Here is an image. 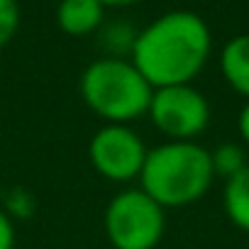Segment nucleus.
Here are the masks:
<instances>
[{"label": "nucleus", "instance_id": "f257e3e1", "mask_svg": "<svg viewBox=\"0 0 249 249\" xmlns=\"http://www.w3.org/2000/svg\"><path fill=\"white\" fill-rule=\"evenodd\" d=\"M213 52L208 22L191 10H171L137 32L130 61L152 88L193 83Z\"/></svg>", "mask_w": 249, "mask_h": 249}, {"label": "nucleus", "instance_id": "f03ea898", "mask_svg": "<svg viewBox=\"0 0 249 249\" xmlns=\"http://www.w3.org/2000/svg\"><path fill=\"white\" fill-rule=\"evenodd\" d=\"M215 183L210 149L200 142L164 140L149 147L137 186L164 210L188 208L208 196Z\"/></svg>", "mask_w": 249, "mask_h": 249}, {"label": "nucleus", "instance_id": "7ed1b4c3", "mask_svg": "<svg viewBox=\"0 0 249 249\" xmlns=\"http://www.w3.org/2000/svg\"><path fill=\"white\" fill-rule=\"evenodd\" d=\"M152 93L130 59L98 56L78 76V95L103 124H132L147 117Z\"/></svg>", "mask_w": 249, "mask_h": 249}, {"label": "nucleus", "instance_id": "20e7f679", "mask_svg": "<svg viewBox=\"0 0 249 249\" xmlns=\"http://www.w3.org/2000/svg\"><path fill=\"white\" fill-rule=\"evenodd\" d=\"M103 232L112 249H157L166 234V210L140 186H127L107 200Z\"/></svg>", "mask_w": 249, "mask_h": 249}, {"label": "nucleus", "instance_id": "39448f33", "mask_svg": "<svg viewBox=\"0 0 249 249\" xmlns=\"http://www.w3.org/2000/svg\"><path fill=\"white\" fill-rule=\"evenodd\" d=\"M152 127L171 142H198L208 130L213 110L203 90L193 83L154 88L147 110Z\"/></svg>", "mask_w": 249, "mask_h": 249}, {"label": "nucleus", "instance_id": "423d86ee", "mask_svg": "<svg viewBox=\"0 0 249 249\" xmlns=\"http://www.w3.org/2000/svg\"><path fill=\"white\" fill-rule=\"evenodd\" d=\"M147 152L149 147L132 124H100L88 140V161L93 171L120 186L140 181Z\"/></svg>", "mask_w": 249, "mask_h": 249}, {"label": "nucleus", "instance_id": "0eeeda50", "mask_svg": "<svg viewBox=\"0 0 249 249\" xmlns=\"http://www.w3.org/2000/svg\"><path fill=\"white\" fill-rule=\"evenodd\" d=\"M105 22V8L98 0H59L56 25L69 37H90Z\"/></svg>", "mask_w": 249, "mask_h": 249}, {"label": "nucleus", "instance_id": "6e6552de", "mask_svg": "<svg viewBox=\"0 0 249 249\" xmlns=\"http://www.w3.org/2000/svg\"><path fill=\"white\" fill-rule=\"evenodd\" d=\"M220 73L237 95L249 100V35H237L222 47Z\"/></svg>", "mask_w": 249, "mask_h": 249}, {"label": "nucleus", "instance_id": "1a4fd4ad", "mask_svg": "<svg viewBox=\"0 0 249 249\" xmlns=\"http://www.w3.org/2000/svg\"><path fill=\"white\" fill-rule=\"evenodd\" d=\"M222 208H225L227 220L237 230L249 232V166L225 181Z\"/></svg>", "mask_w": 249, "mask_h": 249}, {"label": "nucleus", "instance_id": "9d476101", "mask_svg": "<svg viewBox=\"0 0 249 249\" xmlns=\"http://www.w3.org/2000/svg\"><path fill=\"white\" fill-rule=\"evenodd\" d=\"M137 32L130 22H103V27L95 32L100 37V47H103V56H115V59H130L135 42H137Z\"/></svg>", "mask_w": 249, "mask_h": 249}, {"label": "nucleus", "instance_id": "9b49d317", "mask_svg": "<svg viewBox=\"0 0 249 249\" xmlns=\"http://www.w3.org/2000/svg\"><path fill=\"white\" fill-rule=\"evenodd\" d=\"M210 161H213L215 178H222V181L232 178L234 174L249 166L247 149L244 144H237V142H222L215 149H210Z\"/></svg>", "mask_w": 249, "mask_h": 249}, {"label": "nucleus", "instance_id": "f8f14e48", "mask_svg": "<svg viewBox=\"0 0 249 249\" xmlns=\"http://www.w3.org/2000/svg\"><path fill=\"white\" fill-rule=\"evenodd\" d=\"M22 22V13H20V3L18 0H0V49H5Z\"/></svg>", "mask_w": 249, "mask_h": 249}, {"label": "nucleus", "instance_id": "ddd939ff", "mask_svg": "<svg viewBox=\"0 0 249 249\" xmlns=\"http://www.w3.org/2000/svg\"><path fill=\"white\" fill-rule=\"evenodd\" d=\"M0 205L5 208V213H8L13 220H18V217H20V220H27V217L35 213V198H32V193H27L25 188H13V191H8Z\"/></svg>", "mask_w": 249, "mask_h": 249}, {"label": "nucleus", "instance_id": "4468645a", "mask_svg": "<svg viewBox=\"0 0 249 249\" xmlns=\"http://www.w3.org/2000/svg\"><path fill=\"white\" fill-rule=\"evenodd\" d=\"M18 247V227L15 220L5 213V208L0 205V249H15Z\"/></svg>", "mask_w": 249, "mask_h": 249}, {"label": "nucleus", "instance_id": "2eb2a0df", "mask_svg": "<svg viewBox=\"0 0 249 249\" xmlns=\"http://www.w3.org/2000/svg\"><path fill=\"white\" fill-rule=\"evenodd\" d=\"M237 132H239L244 147H249V100L242 105V110L237 115Z\"/></svg>", "mask_w": 249, "mask_h": 249}, {"label": "nucleus", "instance_id": "dca6fc26", "mask_svg": "<svg viewBox=\"0 0 249 249\" xmlns=\"http://www.w3.org/2000/svg\"><path fill=\"white\" fill-rule=\"evenodd\" d=\"M98 3L107 10V8H130V5H137L140 0H98Z\"/></svg>", "mask_w": 249, "mask_h": 249}, {"label": "nucleus", "instance_id": "f3484780", "mask_svg": "<svg viewBox=\"0 0 249 249\" xmlns=\"http://www.w3.org/2000/svg\"><path fill=\"white\" fill-rule=\"evenodd\" d=\"M15 249H30V247H15Z\"/></svg>", "mask_w": 249, "mask_h": 249}]
</instances>
